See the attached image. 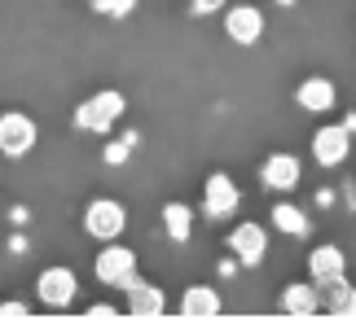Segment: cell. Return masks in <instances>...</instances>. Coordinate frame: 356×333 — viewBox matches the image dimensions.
I'll list each match as a JSON object with an SVG mask.
<instances>
[{"label":"cell","instance_id":"3957f363","mask_svg":"<svg viewBox=\"0 0 356 333\" xmlns=\"http://www.w3.org/2000/svg\"><path fill=\"white\" fill-rule=\"evenodd\" d=\"M35 141H40V128H35L31 114H22V110H5V114H0V154L5 158L31 154Z\"/></svg>","mask_w":356,"mask_h":333},{"label":"cell","instance_id":"e0dca14e","mask_svg":"<svg viewBox=\"0 0 356 333\" xmlns=\"http://www.w3.org/2000/svg\"><path fill=\"white\" fill-rule=\"evenodd\" d=\"M273 228H282L286 237L299 241V237H308V215L299 211L295 202H277V206H273Z\"/></svg>","mask_w":356,"mask_h":333},{"label":"cell","instance_id":"30bf717a","mask_svg":"<svg viewBox=\"0 0 356 333\" xmlns=\"http://www.w3.org/2000/svg\"><path fill=\"white\" fill-rule=\"evenodd\" d=\"M299 176H304V166H299L295 154H268L264 166H259V180H264V189H273V193H291L299 185Z\"/></svg>","mask_w":356,"mask_h":333},{"label":"cell","instance_id":"8992f818","mask_svg":"<svg viewBox=\"0 0 356 333\" xmlns=\"http://www.w3.org/2000/svg\"><path fill=\"white\" fill-rule=\"evenodd\" d=\"M238 206H242V193H238L234 180H229L225 171L207 176V185H202V211H207L211 219H229Z\"/></svg>","mask_w":356,"mask_h":333},{"label":"cell","instance_id":"4fadbf2b","mask_svg":"<svg viewBox=\"0 0 356 333\" xmlns=\"http://www.w3.org/2000/svg\"><path fill=\"white\" fill-rule=\"evenodd\" d=\"M225 311V298L216 285H189L181 294V316H220Z\"/></svg>","mask_w":356,"mask_h":333},{"label":"cell","instance_id":"6da1fadb","mask_svg":"<svg viewBox=\"0 0 356 333\" xmlns=\"http://www.w3.org/2000/svg\"><path fill=\"white\" fill-rule=\"evenodd\" d=\"M123 110H128L123 92H115V88L92 92L84 105H75V128H79V132H92V136H106V132H111L115 123L123 119Z\"/></svg>","mask_w":356,"mask_h":333},{"label":"cell","instance_id":"44dd1931","mask_svg":"<svg viewBox=\"0 0 356 333\" xmlns=\"http://www.w3.org/2000/svg\"><path fill=\"white\" fill-rule=\"evenodd\" d=\"M88 316H92V321H115V316H119V311H115V307H92Z\"/></svg>","mask_w":356,"mask_h":333},{"label":"cell","instance_id":"ac0fdd59","mask_svg":"<svg viewBox=\"0 0 356 333\" xmlns=\"http://www.w3.org/2000/svg\"><path fill=\"white\" fill-rule=\"evenodd\" d=\"M163 228H168L172 241H189V232H194V211H189L185 202H168L163 206Z\"/></svg>","mask_w":356,"mask_h":333},{"label":"cell","instance_id":"d4e9b609","mask_svg":"<svg viewBox=\"0 0 356 333\" xmlns=\"http://www.w3.org/2000/svg\"><path fill=\"white\" fill-rule=\"evenodd\" d=\"M273 5H295V0H273Z\"/></svg>","mask_w":356,"mask_h":333},{"label":"cell","instance_id":"ffe728a7","mask_svg":"<svg viewBox=\"0 0 356 333\" xmlns=\"http://www.w3.org/2000/svg\"><path fill=\"white\" fill-rule=\"evenodd\" d=\"M136 0H97V9L102 13H111V18H123V13H132Z\"/></svg>","mask_w":356,"mask_h":333},{"label":"cell","instance_id":"7402d4cb","mask_svg":"<svg viewBox=\"0 0 356 333\" xmlns=\"http://www.w3.org/2000/svg\"><path fill=\"white\" fill-rule=\"evenodd\" d=\"M0 316H26L22 302H0Z\"/></svg>","mask_w":356,"mask_h":333},{"label":"cell","instance_id":"603a6c76","mask_svg":"<svg viewBox=\"0 0 356 333\" xmlns=\"http://www.w3.org/2000/svg\"><path fill=\"white\" fill-rule=\"evenodd\" d=\"M220 5H225V0H194L198 13H211V9H220Z\"/></svg>","mask_w":356,"mask_h":333},{"label":"cell","instance_id":"9a60e30c","mask_svg":"<svg viewBox=\"0 0 356 333\" xmlns=\"http://www.w3.org/2000/svg\"><path fill=\"white\" fill-rule=\"evenodd\" d=\"M343 268H348V255L339 246H317L308 255V272H312V281H334V276H343Z\"/></svg>","mask_w":356,"mask_h":333},{"label":"cell","instance_id":"8fae6325","mask_svg":"<svg viewBox=\"0 0 356 333\" xmlns=\"http://www.w3.org/2000/svg\"><path fill=\"white\" fill-rule=\"evenodd\" d=\"M277 307H282L286 316H317V311H321V289L308 285V281L286 285L282 298H277Z\"/></svg>","mask_w":356,"mask_h":333},{"label":"cell","instance_id":"cb8c5ba5","mask_svg":"<svg viewBox=\"0 0 356 333\" xmlns=\"http://www.w3.org/2000/svg\"><path fill=\"white\" fill-rule=\"evenodd\" d=\"M343 128H348V132H356V114H348V119H343Z\"/></svg>","mask_w":356,"mask_h":333},{"label":"cell","instance_id":"d6986e66","mask_svg":"<svg viewBox=\"0 0 356 333\" xmlns=\"http://www.w3.org/2000/svg\"><path fill=\"white\" fill-rule=\"evenodd\" d=\"M132 141H136V136H123V141H111V145H106V162H111V166H123V158H128Z\"/></svg>","mask_w":356,"mask_h":333},{"label":"cell","instance_id":"2e32d148","mask_svg":"<svg viewBox=\"0 0 356 333\" xmlns=\"http://www.w3.org/2000/svg\"><path fill=\"white\" fill-rule=\"evenodd\" d=\"M321 311L330 316H356V285H348L343 276L321 285Z\"/></svg>","mask_w":356,"mask_h":333},{"label":"cell","instance_id":"277c9868","mask_svg":"<svg viewBox=\"0 0 356 333\" xmlns=\"http://www.w3.org/2000/svg\"><path fill=\"white\" fill-rule=\"evenodd\" d=\"M97 281L102 285H132L136 281V250L132 246H119V241H102V255H97Z\"/></svg>","mask_w":356,"mask_h":333},{"label":"cell","instance_id":"5b68a950","mask_svg":"<svg viewBox=\"0 0 356 333\" xmlns=\"http://www.w3.org/2000/svg\"><path fill=\"white\" fill-rule=\"evenodd\" d=\"M35 298L44 302L49 311H66V307L79 298L75 272H71V268H44V272H40V281H35Z\"/></svg>","mask_w":356,"mask_h":333},{"label":"cell","instance_id":"7c38bea8","mask_svg":"<svg viewBox=\"0 0 356 333\" xmlns=\"http://www.w3.org/2000/svg\"><path fill=\"white\" fill-rule=\"evenodd\" d=\"M295 101L304 105V110H312V114H325V110H334V101H339V92H334V83H330V79L312 75V79H304V83H299Z\"/></svg>","mask_w":356,"mask_h":333},{"label":"cell","instance_id":"9c48e42d","mask_svg":"<svg viewBox=\"0 0 356 333\" xmlns=\"http://www.w3.org/2000/svg\"><path fill=\"white\" fill-rule=\"evenodd\" d=\"M225 31L234 44H255L259 35H264V13L255 5H229L225 9Z\"/></svg>","mask_w":356,"mask_h":333},{"label":"cell","instance_id":"7a4b0ae2","mask_svg":"<svg viewBox=\"0 0 356 333\" xmlns=\"http://www.w3.org/2000/svg\"><path fill=\"white\" fill-rule=\"evenodd\" d=\"M123 228H128V211H123V202L115 198H92L84 206V232L97 241H119Z\"/></svg>","mask_w":356,"mask_h":333},{"label":"cell","instance_id":"52a82bcc","mask_svg":"<svg viewBox=\"0 0 356 333\" xmlns=\"http://www.w3.org/2000/svg\"><path fill=\"white\" fill-rule=\"evenodd\" d=\"M352 154V132L343 128V123H330V128H321L317 136H312V158H317L321 166H343Z\"/></svg>","mask_w":356,"mask_h":333},{"label":"cell","instance_id":"ba28073f","mask_svg":"<svg viewBox=\"0 0 356 333\" xmlns=\"http://www.w3.org/2000/svg\"><path fill=\"white\" fill-rule=\"evenodd\" d=\"M229 255H234L242 268H255V263L268 255V232L259 224H238L229 232Z\"/></svg>","mask_w":356,"mask_h":333},{"label":"cell","instance_id":"5bb4252c","mask_svg":"<svg viewBox=\"0 0 356 333\" xmlns=\"http://www.w3.org/2000/svg\"><path fill=\"white\" fill-rule=\"evenodd\" d=\"M123 294H128V311H132V316H159L163 307H168L163 289H159V285H145L141 276H136L132 285H123Z\"/></svg>","mask_w":356,"mask_h":333}]
</instances>
